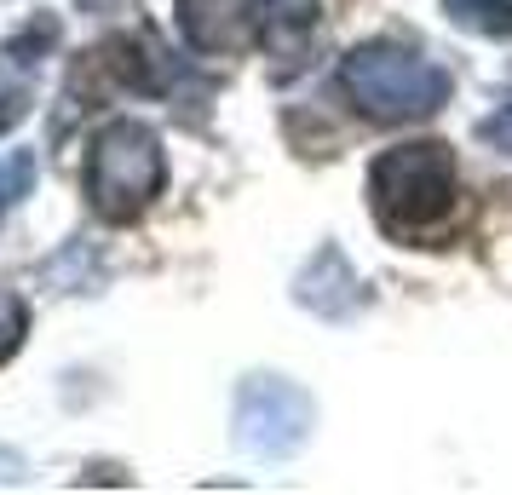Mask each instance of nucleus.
I'll list each match as a JSON object with an SVG mask.
<instances>
[{
  "label": "nucleus",
  "mask_w": 512,
  "mask_h": 495,
  "mask_svg": "<svg viewBox=\"0 0 512 495\" xmlns=\"http://www.w3.org/2000/svg\"><path fill=\"white\" fill-rule=\"evenodd\" d=\"M340 87L369 121L403 127V121L438 116L455 93V75L432 64L426 52H409L397 41H363L340 58Z\"/></svg>",
  "instance_id": "f257e3e1"
},
{
  "label": "nucleus",
  "mask_w": 512,
  "mask_h": 495,
  "mask_svg": "<svg viewBox=\"0 0 512 495\" xmlns=\"http://www.w3.org/2000/svg\"><path fill=\"white\" fill-rule=\"evenodd\" d=\"M461 196V167L443 139H415L380 150L369 167V208L392 236H420L443 225Z\"/></svg>",
  "instance_id": "f03ea898"
},
{
  "label": "nucleus",
  "mask_w": 512,
  "mask_h": 495,
  "mask_svg": "<svg viewBox=\"0 0 512 495\" xmlns=\"http://www.w3.org/2000/svg\"><path fill=\"white\" fill-rule=\"evenodd\" d=\"M162 185H167V156L156 127L121 116L93 139V150H87V202L104 225L139 219L162 196Z\"/></svg>",
  "instance_id": "7ed1b4c3"
},
{
  "label": "nucleus",
  "mask_w": 512,
  "mask_h": 495,
  "mask_svg": "<svg viewBox=\"0 0 512 495\" xmlns=\"http://www.w3.org/2000/svg\"><path fill=\"white\" fill-rule=\"evenodd\" d=\"M311 438V398L282 375H254L236 392V444L254 461H288Z\"/></svg>",
  "instance_id": "20e7f679"
},
{
  "label": "nucleus",
  "mask_w": 512,
  "mask_h": 495,
  "mask_svg": "<svg viewBox=\"0 0 512 495\" xmlns=\"http://www.w3.org/2000/svg\"><path fill=\"white\" fill-rule=\"evenodd\" d=\"M265 18H271V0H179V29L190 52H208V58L259 47Z\"/></svg>",
  "instance_id": "39448f33"
},
{
  "label": "nucleus",
  "mask_w": 512,
  "mask_h": 495,
  "mask_svg": "<svg viewBox=\"0 0 512 495\" xmlns=\"http://www.w3.org/2000/svg\"><path fill=\"white\" fill-rule=\"evenodd\" d=\"M58 47V18L41 12L29 18L12 41H0V133H12L35 104V75L47 64V52Z\"/></svg>",
  "instance_id": "423d86ee"
},
{
  "label": "nucleus",
  "mask_w": 512,
  "mask_h": 495,
  "mask_svg": "<svg viewBox=\"0 0 512 495\" xmlns=\"http://www.w3.org/2000/svg\"><path fill=\"white\" fill-rule=\"evenodd\" d=\"M317 41V0H271V18H265V41L259 47L282 58L277 75H294L305 64V52Z\"/></svg>",
  "instance_id": "0eeeda50"
},
{
  "label": "nucleus",
  "mask_w": 512,
  "mask_h": 495,
  "mask_svg": "<svg viewBox=\"0 0 512 495\" xmlns=\"http://www.w3.org/2000/svg\"><path fill=\"white\" fill-rule=\"evenodd\" d=\"M449 24L472 29L484 41H512V0H443Z\"/></svg>",
  "instance_id": "6e6552de"
},
{
  "label": "nucleus",
  "mask_w": 512,
  "mask_h": 495,
  "mask_svg": "<svg viewBox=\"0 0 512 495\" xmlns=\"http://www.w3.org/2000/svg\"><path fill=\"white\" fill-rule=\"evenodd\" d=\"M24 329H29V311L12 288H0V363L24 346Z\"/></svg>",
  "instance_id": "1a4fd4ad"
},
{
  "label": "nucleus",
  "mask_w": 512,
  "mask_h": 495,
  "mask_svg": "<svg viewBox=\"0 0 512 495\" xmlns=\"http://www.w3.org/2000/svg\"><path fill=\"white\" fill-rule=\"evenodd\" d=\"M29 185H35V156H6L0 162V213L12 208Z\"/></svg>",
  "instance_id": "9d476101"
},
{
  "label": "nucleus",
  "mask_w": 512,
  "mask_h": 495,
  "mask_svg": "<svg viewBox=\"0 0 512 495\" xmlns=\"http://www.w3.org/2000/svg\"><path fill=\"white\" fill-rule=\"evenodd\" d=\"M478 139L489 144V150H501V156H512V104H501L495 116L478 127Z\"/></svg>",
  "instance_id": "9b49d317"
},
{
  "label": "nucleus",
  "mask_w": 512,
  "mask_h": 495,
  "mask_svg": "<svg viewBox=\"0 0 512 495\" xmlns=\"http://www.w3.org/2000/svg\"><path fill=\"white\" fill-rule=\"evenodd\" d=\"M121 0H81V12H116Z\"/></svg>",
  "instance_id": "f8f14e48"
}]
</instances>
